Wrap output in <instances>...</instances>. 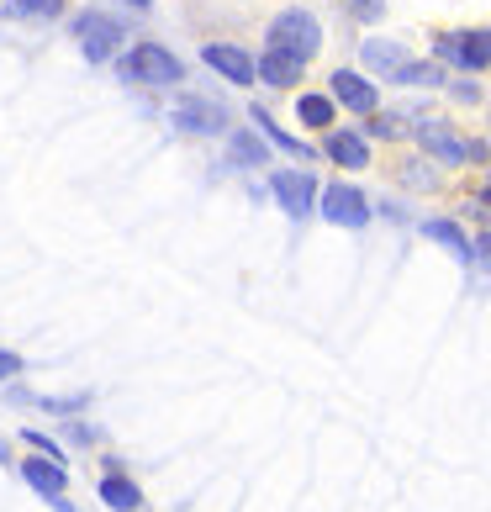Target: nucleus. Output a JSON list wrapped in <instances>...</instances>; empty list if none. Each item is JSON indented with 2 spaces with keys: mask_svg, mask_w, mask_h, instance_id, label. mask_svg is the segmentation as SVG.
Masks as SVG:
<instances>
[{
  "mask_svg": "<svg viewBox=\"0 0 491 512\" xmlns=\"http://www.w3.org/2000/svg\"><path fill=\"white\" fill-rule=\"evenodd\" d=\"M270 48H280V53H291V59L307 64L312 53L323 48V27H317V16H307V11H280L270 22Z\"/></svg>",
  "mask_w": 491,
  "mask_h": 512,
  "instance_id": "nucleus-1",
  "label": "nucleus"
},
{
  "mask_svg": "<svg viewBox=\"0 0 491 512\" xmlns=\"http://www.w3.org/2000/svg\"><path fill=\"white\" fill-rule=\"evenodd\" d=\"M418 143L428 148L433 159H444V164H486V143L460 138L449 122H433V117L418 122Z\"/></svg>",
  "mask_w": 491,
  "mask_h": 512,
  "instance_id": "nucleus-2",
  "label": "nucleus"
},
{
  "mask_svg": "<svg viewBox=\"0 0 491 512\" xmlns=\"http://www.w3.org/2000/svg\"><path fill=\"white\" fill-rule=\"evenodd\" d=\"M74 37H80V53L90 64H106L122 53V22L106 11H80L74 16Z\"/></svg>",
  "mask_w": 491,
  "mask_h": 512,
  "instance_id": "nucleus-3",
  "label": "nucleus"
},
{
  "mask_svg": "<svg viewBox=\"0 0 491 512\" xmlns=\"http://www.w3.org/2000/svg\"><path fill=\"white\" fill-rule=\"evenodd\" d=\"M122 74L138 85H180V59L175 53H164L159 43H138L122 59Z\"/></svg>",
  "mask_w": 491,
  "mask_h": 512,
  "instance_id": "nucleus-4",
  "label": "nucleus"
},
{
  "mask_svg": "<svg viewBox=\"0 0 491 512\" xmlns=\"http://www.w3.org/2000/svg\"><path fill=\"white\" fill-rule=\"evenodd\" d=\"M439 53L460 69H486L491 64V32H449V37H439Z\"/></svg>",
  "mask_w": 491,
  "mask_h": 512,
  "instance_id": "nucleus-5",
  "label": "nucleus"
},
{
  "mask_svg": "<svg viewBox=\"0 0 491 512\" xmlns=\"http://www.w3.org/2000/svg\"><path fill=\"white\" fill-rule=\"evenodd\" d=\"M323 217L338 227H365L370 222V201L354 191V185H328L323 191Z\"/></svg>",
  "mask_w": 491,
  "mask_h": 512,
  "instance_id": "nucleus-6",
  "label": "nucleus"
},
{
  "mask_svg": "<svg viewBox=\"0 0 491 512\" xmlns=\"http://www.w3.org/2000/svg\"><path fill=\"white\" fill-rule=\"evenodd\" d=\"M270 191L291 217H307L312 201H317V185H312V175H301V169H280V175L270 180Z\"/></svg>",
  "mask_w": 491,
  "mask_h": 512,
  "instance_id": "nucleus-7",
  "label": "nucleus"
},
{
  "mask_svg": "<svg viewBox=\"0 0 491 512\" xmlns=\"http://www.w3.org/2000/svg\"><path fill=\"white\" fill-rule=\"evenodd\" d=\"M22 476H27L37 491H43V497L59 507V512H69V502H64L69 476H64V465H59V460H48V454H43V460H22Z\"/></svg>",
  "mask_w": 491,
  "mask_h": 512,
  "instance_id": "nucleus-8",
  "label": "nucleus"
},
{
  "mask_svg": "<svg viewBox=\"0 0 491 512\" xmlns=\"http://www.w3.org/2000/svg\"><path fill=\"white\" fill-rule=\"evenodd\" d=\"M333 101L349 106V111H360V117H375V85L360 80V74H349V69L333 74Z\"/></svg>",
  "mask_w": 491,
  "mask_h": 512,
  "instance_id": "nucleus-9",
  "label": "nucleus"
},
{
  "mask_svg": "<svg viewBox=\"0 0 491 512\" xmlns=\"http://www.w3.org/2000/svg\"><path fill=\"white\" fill-rule=\"evenodd\" d=\"M206 64H212L222 80H233V85H249V80H259L254 74V59L243 48H228V43H212L206 48Z\"/></svg>",
  "mask_w": 491,
  "mask_h": 512,
  "instance_id": "nucleus-10",
  "label": "nucleus"
},
{
  "mask_svg": "<svg viewBox=\"0 0 491 512\" xmlns=\"http://www.w3.org/2000/svg\"><path fill=\"white\" fill-rule=\"evenodd\" d=\"M175 122L185 127V132H222L228 127V111H222L217 101H180V111H175Z\"/></svg>",
  "mask_w": 491,
  "mask_h": 512,
  "instance_id": "nucleus-11",
  "label": "nucleus"
},
{
  "mask_svg": "<svg viewBox=\"0 0 491 512\" xmlns=\"http://www.w3.org/2000/svg\"><path fill=\"white\" fill-rule=\"evenodd\" d=\"M254 74H259L264 85H291L296 74H301V59H291V53H280V48H270V53H264V59L254 64Z\"/></svg>",
  "mask_w": 491,
  "mask_h": 512,
  "instance_id": "nucleus-12",
  "label": "nucleus"
},
{
  "mask_svg": "<svg viewBox=\"0 0 491 512\" xmlns=\"http://www.w3.org/2000/svg\"><path fill=\"white\" fill-rule=\"evenodd\" d=\"M101 502H106L111 512H138V507H143V491L132 486V481H122V476H106V481H101Z\"/></svg>",
  "mask_w": 491,
  "mask_h": 512,
  "instance_id": "nucleus-13",
  "label": "nucleus"
},
{
  "mask_svg": "<svg viewBox=\"0 0 491 512\" xmlns=\"http://www.w3.org/2000/svg\"><path fill=\"white\" fill-rule=\"evenodd\" d=\"M328 159L349 164V169H365L370 148H365V138H354V132H333V138H328Z\"/></svg>",
  "mask_w": 491,
  "mask_h": 512,
  "instance_id": "nucleus-14",
  "label": "nucleus"
},
{
  "mask_svg": "<svg viewBox=\"0 0 491 512\" xmlns=\"http://www.w3.org/2000/svg\"><path fill=\"white\" fill-rule=\"evenodd\" d=\"M365 64H370V69H381V74H391V80H396V69L412 64V59H407V48H402V43H365Z\"/></svg>",
  "mask_w": 491,
  "mask_h": 512,
  "instance_id": "nucleus-15",
  "label": "nucleus"
},
{
  "mask_svg": "<svg viewBox=\"0 0 491 512\" xmlns=\"http://www.w3.org/2000/svg\"><path fill=\"white\" fill-rule=\"evenodd\" d=\"M423 233H428V238H439V243H444V249H455L460 259H470V238L460 233V227H455V222H444V217H439V222H423Z\"/></svg>",
  "mask_w": 491,
  "mask_h": 512,
  "instance_id": "nucleus-16",
  "label": "nucleus"
},
{
  "mask_svg": "<svg viewBox=\"0 0 491 512\" xmlns=\"http://www.w3.org/2000/svg\"><path fill=\"white\" fill-rule=\"evenodd\" d=\"M296 117L307 127H333V101L328 96H301L296 101Z\"/></svg>",
  "mask_w": 491,
  "mask_h": 512,
  "instance_id": "nucleus-17",
  "label": "nucleus"
},
{
  "mask_svg": "<svg viewBox=\"0 0 491 512\" xmlns=\"http://www.w3.org/2000/svg\"><path fill=\"white\" fill-rule=\"evenodd\" d=\"M254 122L264 127V138H275L280 148H291V154H296V159H312V148H307V143H296V138H291V132H280V127H275L270 117H264V111H254Z\"/></svg>",
  "mask_w": 491,
  "mask_h": 512,
  "instance_id": "nucleus-18",
  "label": "nucleus"
},
{
  "mask_svg": "<svg viewBox=\"0 0 491 512\" xmlns=\"http://www.w3.org/2000/svg\"><path fill=\"white\" fill-rule=\"evenodd\" d=\"M233 159L238 164H264V143L254 132H233Z\"/></svg>",
  "mask_w": 491,
  "mask_h": 512,
  "instance_id": "nucleus-19",
  "label": "nucleus"
},
{
  "mask_svg": "<svg viewBox=\"0 0 491 512\" xmlns=\"http://www.w3.org/2000/svg\"><path fill=\"white\" fill-rule=\"evenodd\" d=\"M396 80H402V85H439L444 74H439V64H402V69H396Z\"/></svg>",
  "mask_w": 491,
  "mask_h": 512,
  "instance_id": "nucleus-20",
  "label": "nucleus"
},
{
  "mask_svg": "<svg viewBox=\"0 0 491 512\" xmlns=\"http://www.w3.org/2000/svg\"><path fill=\"white\" fill-rule=\"evenodd\" d=\"M11 11L16 16H59L64 0H11Z\"/></svg>",
  "mask_w": 491,
  "mask_h": 512,
  "instance_id": "nucleus-21",
  "label": "nucleus"
},
{
  "mask_svg": "<svg viewBox=\"0 0 491 512\" xmlns=\"http://www.w3.org/2000/svg\"><path fill=\"white\" fill-rule=\"evenodd\" d=\"M344 6H349L354 16H360V22H375V16L386 11V0H344Z\"/></svg>",
  "mask_w": 491,
  "mask_h": 512,
  "instance_id": "nucleus-22",
  "label": "nucleus"
},
{
  "mask_svg": "<svg viewBox=\"0 0 491 512\" xmlns=\"http://www.w3.org/2000/svg\"><path fill=\"white\" fill-rule=\"evenodd\" d=\"M11 375H22V359H16L11 349H0V381H11Z\"/></svg>",
  "mask_w": 491,
  "mask_h": 512,
  "instance_id": "nucleus-23",
  "label": "nucleus"
},
{
  "mask_svg": "<svg viewBox=\"0 0 491 512\" xmlns=\"http://www.w3.org/2000/svg\"><path fill=\"white\" fill-rule=\"evenodd\" d=\"M370 132H375V138H396V132H402V127H396L391 117H375V122H370Z\"/></svg>",
  "mask_w": 491,
  "mask_h": 512,
  "instance_id": "nucleus-24",
  "label": "nucleus"
},
{
  "mask_svg": "<svg viewBox=\"0 0 491 512\" xmlns=\"http://www.w3.org/2000/svg\"><path fill=\"white\" fill-rule=\"evenodd\" d=\"M470 259H481L486 270H491V233H486V238H476V249H470Z\"/></svg>",
  "mask_w": 491,
  "mask_h": 512,
  "instance_id": "nucleus-25",
  "label": "nucleus"
},
{
  "mask_svg": "<svg viewBox=\"0 0 491 512\" xmlns=\"http://www.w3.org/2000/svg\"><path fill=\"white\" fill-rule=\"evenodd\" d=\"M127 6H138V11H143V6H154V0H127Z\"/></svg>",
  "mask_w": 491,
  "mask_h": 512,
  "instance_id": "nucleus-26",
  "label": "nucleus"
}]
</instances>
